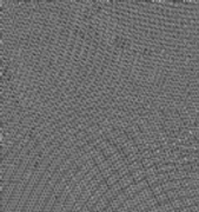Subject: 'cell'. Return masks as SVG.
Instances as JSON below:
<instances>
[{"mask_svg":"<svg viewBox=\"0 0 199 212\" xmlns=\"http://www.w3.org/2000/svg\"><path fill=\"white\" fill-rule=\"evenodd\" d=\"M119 150L117 149V146L116 145H113V144H110L104 151H102V153H104V155H105V158L107 159L108 157H111V155H113L114 153H117Z\"/></svg>","mask_w":199,"mask_h":212,"instance_id":"cell-3","label":"cell"},{"mask_svg":"<svg viewBox=\"0 0 199 212\" xmlns=\"http://www.w3.org/2000/svg\"><path fill=\"white\" fill-rule=\"evenodd\" d=\"M131 174H132L134 182H137V183H140V182H143V180L146 179V170H145V169L134 171V172H132Z\"/></svg>","mask_w":199,"mask_h":212,"instance_id":"cell-2","label":"cell"},{"mask_svg":"<svg viewBox=\"0 0 199 212\" xmlns=\"http://www.w3.org/2000/svg\"><path fill=\"white\" fill-rule=\"evenodd\" d=\"M118 184L121 186V189H123V190H125V189H127L128 186H131L132 184H134V179H133L132 174L128 173V174H126L125 177L120 178V180L118 182Z\"/></svg>","mask_w":199,"mask_h":212,"instance_id":"cell-1","label":"cell"},{"mask_svg":"<svg viewBox=\"0 0 199 212\" xmlns=\"http://www.w3.org/2000/svg\"><path fill=\"white\" fill-rule=\"evenodd\" d=\"M111 166H112V164L106 159L104 163H101L100 165H98V169H99V171L101 172V171H105L106 169H108V167H111Z\"/></svg>","mask_w":199,"mask_h":212,"instance_id":"cell-9","label":"cell"},{"mask_svg":"<svg viewBox=\"0 0 199 212\" xmlns=\"http://www.w3.org/2000/svg\"><path fill=\"white\" fill-rule=\"evenodd\" d=\"M158 173H159L158 172V167L157 166H152V167H150V169L146 170V178L154 177V176H157Z\"/></svg>","mask_w":199,"mask_h":212,"instance_id":"cell-7","label":"cell"},{"mask_svg":"<svg viewBox=\"0 0 199 212\" xmlns=\"http://www.w3.org/2000/svg\"><path fill=\"white\" fill-rule=\"evenodd\" d=\"M118 172V174L120 176V178H123V177H125L126 174L130 173V171H128V167L127 166H125V167H123L121 170H119V171H117Z\"/></svg>","mask_w":199,"mask_h":212,"instance_id":"cell-10","label":"cell"},{"mask_svg":"<svg viewBox=\"0 0 199 212\" xmlns=\"http://www.w3.org/2000/svg\"><path fill=\"white\" fill-rule=\"evenodd\" d=\"M151 190H152V192H153V196H159L163 193V186H161V184H156V185H153V186H151Z\"/></svg>","mask_w":199,"mask_h":212,"instance_id":"cell-8","label":"cell"},{"mask_svg":"<svg viewBox=\"0 0 199 212\" xmlns=\"http://www.w3.org/2000/svg\"><path fill=\"white\" fill-rule=\"evenodd\" d=\"M141 163H143V166H144L145 170H147V169H150L152 166H156V163H154L153 158H151V159H143Z\"/></svg>","mask_w":199,"mask_h":212,"instance_id":"cell-6","label":"cell"},{"mask_svg":"<svg viewBox=\"0 0 199 212\" xmlns=\"http://www.w3.org/2000/svg\"><path fill=\"white\" fill-rule=\"evenodd\" d=\"M127 167H128L130 173H132V172H134V171H138V170L144 169L143 163H141L140 160H137V161H134V163H132V164H128V165H127Z\"/></svg>","mask_w":199,"mask_h":212,"instance_id":"cell-5","label":"cell"},{"mask_svg":"<svg viewBox=\"0 0 199 212\" xmlns=\"http://www.w3.org/2000/svg\"><path fill=\"white\" fill-rule=\"evenodd\" d=\"M119 180H120V176L118 174V172H114V173L112 174L110 178H107L105 182H106V184L108 185V187H111V186L116 185V184H117Z\"/></svg>","mask_w":199,"mask_h":212,"instance_id":"cell-4","label":"cell"}]
</instances>
